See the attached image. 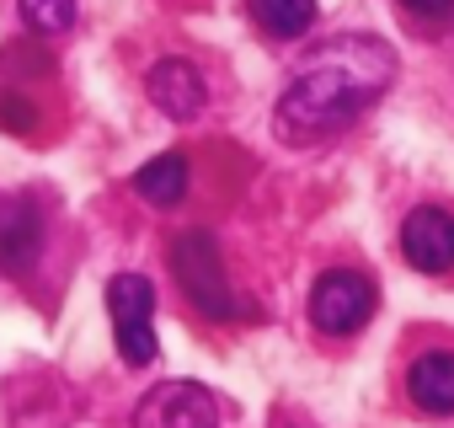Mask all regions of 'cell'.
I'll return each mask as SVG.
<instances>
[{"label":"cell","instance_id":"9c48e42d","mask_svg":"<svg viewBox=\"0 0 454 428\" xmlns=\"http://www.w3.org/2000/svg\"><path fill=\"white\" fill-rule=\"evenodd\" d=\"M406 396H411V407L427 412V417H454V353L433 348V353L411 359V369H406Z\"/></svg>","mask_w":454,"mask_h":428},{"label":"cell","instance_id":"5b68a950","mask_svg":"<svg viewBox=\"0 0 454 428\" xmlns=\"http://www.w3.org/2000/svg\"><path fill=\"white\" fill-rule=\"evenodd\" d=\"M134 428H219V396L198 380H160L139 396Z\"/></svg>","mask_w":454,"mask_h":428},{"label":"cell","instance_id":"7a4b0ae2","mask_svg":"<svg viewBox=\"0 0 454 428\" xmlns=\"http://www.w3.org/2000/svg\"><path fill=\"white\" fill-rule=\"evenodd\" d=\"M171 273H176L182 295H187L208 321H236V316H247V305L231 295L219 242H214L208 231H187V236L171 242Z\"/></svg>","mask_w":454,"mask_h":428},{"label":"cell","instance_id":"30bf717a","mask_svg":"<svg viewBox=\"0 0 454 428\" xmlns=\"http://www.w3.org/2000/svg\"><path fill=\"white\" fill-rule=\"evenodd\" d=\"M134 193H139L145 203H155V209L182 203V198H187V155H182V150H166V155L145 161V166L134 171Z\"/></svg>","mask_w":454,"mask_h":428},{"label":"cell","instance_id":"8992f818","mask_svg":"<svg viewBox=\"0 0 454 428\" xmlns=\"http://www.w3.org/2000/svg\"><path fill=\"white\" fill-rule=\"evenodd\" d=\"M401 258L417 273H449L454 268V214L438 203H422L401 226Z\"/></svg>","mask_w":454,"mask_h":428},{"label":"cell","instance_id":"52a82bcc","mask_svg":"<svg viewBox=\"0 0 454 428\" xmlns=\"http://www.w3.org/2000/svg\"><path fill=\"white\" fill-rule=\"evenodd\" d=\"M43 252V214L27 193L0 198V273L27 279Z\"/></svg>","mask_w":454,"mask_h":428},{"label":"cell","instance_id":"6da1fadb","mask_svg":"<svg viewBox=\"0 0 454 428\" xmlns=\"http://www.w3.org/2000/svg\"><path fill=\"white\" fill-rule=\"evenodd\" d=\"M390 81H395L390 44H380L369 33L326 38V44H316L305 54V65L284 86L273 129H278L284 145H316V139L348 129L353 118H364L385 97Z\"/></svg>","mask_w":454,"mask_h":428},{"label":"cell","instance_id":"5bb4252c","mask_svg":"<svg viewBox=\"0 0 454 428\" xmlns=\"http://www.w3.org/2000/svg\"><path fill=\"white\" fill-rule=\"evenodd\" d=\"M401 6H406L411 17H422V22H443V17L454 12V0H401Z\"/></svg>","mask_w":454,"mask_h":428},{"label":"cell","instance_id":"4fadbf2b","mask_svg":"<svg viewBox=\"0 0 454 428\" xmlns=\"http://www.w3.org/2000/svg\"><path fill=\"white\" fill-rule=\"evenodd\" d=\"M0 123H6L12 134H33V102H22V97H0Z\"/></svg>","mask_w":454,"mask_h":428},{"label":"cell","instance_id":"8fae6325","mask_svg":"<svg viewBox=\"0 0 454 428\" xmlns=\"http://www.w3.org/2000/svg\"><path fill=\"white\" fill-rule=\"evenodd\" d=\"M252 22L268 38H300L316 22V0H252Z\"/></svg>","mask_w":454,"mask_h":428},{"label":"cell","instance_id":"3957f363","mask_svg":"<svg viewBox=\"0 0 454 428\" xmlns=\"http://www.w3.org/2000/svg\"><path fill=\"white\" fill-rule=\"evenodd\" d=\"M374 305H380V295L358 268H332L310 289V327L326 332V337H353V332L369 327Z\"/></svg>","mask_w":454,"mask_h":428},{"label":"cell","instance_id":"7c38bea8","mask_svg":"<svg viewBox=\"0 0 454 428\" xmlns=\"http://www.w3.org/2000/svg\"><path fill=\"white\" fill-rule=\"evenodd\" d=\"M22 6V22L33 28V33H70V22H75V0H17Z\"/></svg>","mask_w":454,"mask_h":428},{"label":"cell","instance_id":"ba28073f","mask_svg":"<svg viewBox=\"0 0 454 428\" xmlns=\"http://www.w3.org/2000/svg\"><path fill=\"white\" fill-rule=\"evenodd\" d=\"M145 91H150V102H155L160 113H171V118H198V113H203V97H208L198 65H187V59H160V65H150Z\"/></svg>","mask_w":454,"mask_h":428},{"label":"cell","instance_id":"277c9868","mask_svg":"<svg viewBox=\"0 0 454 428\" xmlns=\"http://www.w3.org/2000/svg\"><path fill=\"white\" fill-rule=\"evenodd\" d=\"M150 316H155V289H150V279L118 273V279L107 284V321H113V343H118V353H123L129 364H155V353H160Z\"/></svg>","mask_w":454,"mask_h":428}]
</instances>
